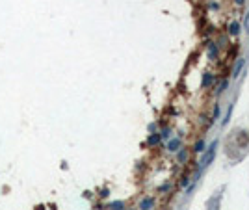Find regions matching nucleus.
<instances>
[{"label":"nucleus","mask_w":249,"mask_h":210,"mask_svg":"<svg viewBox=\"0 0 249 210\" xmlns=\"http://www.w3.org/2000/svg\"><path fill=\"white\" fill-rule=\"evenodd\" d=\"M154 206V197H143L140 201V210H151Z\"/></svg>","instance_id":"3"},{"label":"nucleus","mask_w":249,"mask_h":210,"mask_svg":"<svg viewBox=\"0 0 249 210\" xmlns=\"http://www.w3.org/2000/svg\"><path fill=\"white\" fill-rule=\"evenodd\" d=\"M227 86H229V82L225 80V82H223V84H221V86H219V89H218V95H221V93H223V91H225V89H227Z\"/></svg>","instance_id":"13"},{"label":"nucleus","mask_w":249,"mask_h":210,"mask_svg":"<svg viewBox=\"0 0 249 210\" xmlns=\"http://www.w3.org/2000/svg\"><path fill=\"white\" fill-rule=\"evenodd\" d=\"M216 56H218V47H216V43H212L208 48V58H216Z\"/></svg>","instance_id":"10"},{"label":"nucleus","mask_w":249,"mask_h":210,"mask_svg":"<svg viewBox=\"0 0 249 210\" xmlns=\"http://www.w3.org/2000/svg\"><path fill=\"white\" fill-rule=\"evenodd\" d=\"M177 160H178V162H186V160H188V151H186V149H182V151L178 153Z\"/></svg>","instance_id":"11"},{"label":"nucleus","mask_w":249,"mask_h":210,"mask_svg":"<svg viewBox=\"0 0 249 210\" xmlns=\"http://www.w3.org/2000/svg\"><path fill=\"white\" fill-rule=\"evenodd\" d=\"M216 147H218V141L214 140V143H210L208 149H207V153L201 156V162H199V167H201V169H204V167H207V165L214 160V154H216Z\"/></svg>","instance_id":"1"},{"label":"nucleus","mask_w":249,"mask_h":210,"mask_svg":"<svg viewBox=\"0 0 249 210\" xmlns=\"http://www.w3.org/2000/svg\"><path fill=\"white\" fill-rule=\"evenodd\" d=\"M110 210H125V203L123 201H114V203H110L108 205Z\"/></svg>","instance_id":"5"},{"label":"nucleus","mask_w":249,"mask_h":210,"mask_svg":"<svg viewBox=\"0 0 249 210\" xmlns=\"http://www.w3.org/2000/svg\"><path fill=\"white\" fill-rule=\"evenodd\" d=\"M160 134H156V132H154V134H151V136H149V145H158L160 143Z\"/></svg>","instance_id":"7"},{"label":"nucleus","mask_w":249,"mask_h":210,"mask_svg":"<svg viewBox=\"0 0 249 210\" xmlns=\"http://www.w3.org/2000/svg\"><path fill=\"white\" fill-rule=\"evenodd\" d=\"M242 67H244V58H238V63H236V67H234V74H233L234 78L240 76V71H242Z\"/></svg>","instance_id":"6"},{"label":"nucleus","mask_w":249,"mask_h":210,"mask_svg":"<svg viewBox=\"0 0 249 210\" xmlns=\"http://www.w3.org/2000/svg\"><path fill=\"white\" fill-rule=\"evenodd\" d=\"M180 149V138H169L167 140V151L169 153H177Z\"/></svg>","instance_id":"2"},{"label":"nucleus","mask_w":249,"mask_h":210,"mask_svg":"<svg viewBox=\"0 0 249 210\" xmlns=\"http://www.w3.org/2000/svg\"><path fill=\"white\" fill-rule=\"evenodd\" d=\"M166 190H169V184H164V186H162L158 191H166Z\"/></svg>","instance_id":"16"},{"label":"nucleus","mask_w":249,"mask_h":210,"mask_svg":"<svg viewBox=\"0 0 249 210\" xmlns=\"http://www.w3.org/2000/svg\"><path fill=\"white\" fill-rule=\"evenodd\" d=\"M245 2V0H236V4H244Z\"/></svg>","instance_id":"17"},{"label":"nucleus","mask_w":249,"mask_h":210,"mask_svg":"<svg viewBox=\"0 0 249 210\" xmlns=\"http://www.w3.org/2000/svg\"><path fill=\"white\" fill-rule=\"evenodd\" d=\"M180 186H188V177H184L182 180H180Z\"/></svg>","instance_id":"15"},{"label":"nucleus","mask_w":249,"mask_h":210,"mask_svg":"<svg viewBox=\"0 0 249 210\" xmlns=\"http://www.w3.org/2000/svg\"><path fill=\"white\" fill-rule=\"evenodd\" d=\"M193 151H195V153H203V151H204V140H199V141H195V145H193Z\"/></svg>","instance_id":"9"},{"label":"nucleus","mask_w":249,"mask_h":210,"mask_svg":"<svg viewBox=\"0 0 249 210\" xmlns=\"http://www.w3.org/2000/svg\"><path fill=\"white\" fill-rule=\"evenodd\" d=\"M229 33H230V36H238V33H240V24H238L236 21L230 22V26H229Z\"/></svg>","instance_id":"4"},{"label":"nucleus","mask_w":249,"mask_h":210,"mask_svg":"<svg viewBox=\"0 0 249 210\" xmlns=\"http://www.w3.org/2000/svg\"><path fill=\"white\" fill-rule=\"evenodd\" d=\"M212 80H214V74L207 73V74H204V78H203V88H208L210 84H212Z\"/></svg>","instance_id":"8"},{"label":"nucleus","mask_w":249,"mask_h":210,"mask_svg":"<svg viewBox=\"0 0 249 210\" xmlns=\"http://www.w3.org/2000/svg\"><path fill=\"white\" fill-rule=\"evenodd\" d=\"M218 115H219V106L216 104L214 106V119H218Z\"/></svg>","instance_id":"14"},{"label":"nucleus","mask_w":249,"mask_h":210,"mask_svg":"<svg viewBox=\"0 0 249 210\" xmlns=\"http://www.w3.org/2000/svg\"><path fill=\"white\" fill-rule=\"evenodd\" d=\"M160 138L162 140H169L171 138V130L169 128H164V130H162V134H160Z\"/></svg>","instance_id":"12"}]
</instances>
